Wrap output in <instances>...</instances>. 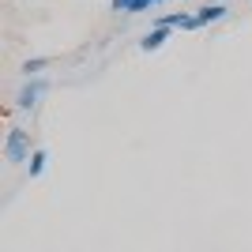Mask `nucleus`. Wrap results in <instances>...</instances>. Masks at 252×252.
<instances>
[{"label": "nucleus", "instance_id": "nucleus-1", "mask_svg": "<svg viewBox=\"0 0 252 252\" xmlns=\"http://www.w3.org/2000/svg\"><path fill=\"white\" fill-rule=\"evenodd\" d=\"M31 136L23 128H8V139H4V162L8 166H19V162H31Z\"/></svg>", "mask_w": 252, "mask_h": 252}, {"label": "nucleus", "instance_id": "nucleus-2", "mask_svg": "<svg viewBox=\"0 0 252 252\" xmlns=\"http://www.w3.org/2000/svg\"><path fill=\"white\" fill-rule=\"evenodd\" d=\"M155 27H177V31H200V19H196V11H166V15H158Z\"/></svg>", "mask_w": 252, "mask_h": 252}, {"label": "nucleus", "instance_id": "nucleus-3", "mask_svg": "<svg viewBox=\"0 0 252 252\" xmlns=\"http://www.w3.org/2000/svg\"><path fill=\"white\" fill-rule=\"evenodd\" d=\"M45 87H49V83H45L42 75H38V79H31V83H27V87H23V91H19V98H15V105H19V109H34V105H38V98L45 94Z\"/></svg>", "mask_w": 252, "mask_h": 252}, {"label": "nucleus", "instance_id": "nucleus-4", "mask_svg": "<svg viewBox=\"0 0 252 252\" xmlns=\"http://www.w3.org/2000/svg\"><path fill=\"white\" fill-rule=\"evenodd\" d=\"M166 42H169V31H166V27H155V31H147L143 38H139V49H143V53H158Z\"/></svg>", "mask_w": 252, "mask_h": 252}, {"label": "nucleus", "instance_id": "nucleus-5", "mask_svg": "<svg viewBox=\"0 0 252 252\" xmlns=\"http://www.w3.org/2000/svg\"><path fill=\"white\" fill-rule=\"evenodd\" d=\"M196 19H200V27H211V23H222V19H226V4H203V8L196 11Z\"/></svg>", "mask_w": 252, "mask_h": 252}, {"label": "nucleus", "instance_id": "nucleus-6", "mask_svg": "<svg viewBox=\"0 0 252 252\" xmlns=\"http://www.w3.org/2000/svg\"><path fill=\"white\" fill-rule=\"evenodd\" d=\"M45 162H49V151H45V147H34L31 162H27V177H31V181H38V177L45 173Z\"/></svg>", "mask_w": 252, "mask_h": 252}, {"label": "nucleus", "instance_id": "nucleus-7", "mask_svg": "<svg viewBox=\"0 0 252 252\" xmlns=\"http://www.w3.org/2000/svg\"><path fill=\"white\" fill-rule=\"evenodd\" d=\"M45 64H49L45 57H38V61H27V64H23V75H27V79H38V72H42Z\"/></svg>", "mask_w": 252, "mask_h": 252}, {"label": "nucleus", "instance_id": "nucleus-8", "mask_svg": "<svg viewBox=\"0 0 252 252\" xmlns=\"http://www.w3.org/2000/svg\"><path fill=\"white\" fill-rule=\"evenodd\" d=\"M132 8H136V0H113V11H128L132 15Z\"/></svg>", "mask_w": 252, "mask_h": 252}, {"label": "nucleus", "instance_id": "nucleus-9", "mask_svg": "<svg viewBox=\"0 0 252 252\" xmlns=\"http://www.w3.org/2000/svg\"><path fill=\"white\" fill-rule=\"evenodd\" d=\"M147 8H155V0H136V8H132V15H136V11H147Z\"/></svg>", "mask_w": 252, "mask_h": 252}, {"label": "nucleus", "instance_id": "nucleus-10", "mask_svg": "<svg viewBox=\"0 0 252 252\" xmlns=\"http://www.w3.org/2000/svg\"><path fill=\"white\" fill-rule=\"evenodd\" d=\"M207 4H222V0H207Z\"/></svg>", "mask_w": 252, "mask_h": 252}, {"label": "nucleus", "instance_id": "nucleus-11", "mask_svg": "<svg viewBox=\"0 0 252 252\" xmlns=\"http://www.w3.org/2000/svg\"><path fill=\"white\" fill-rule=\"evenodd\" d=\"M177 4H185V0H177Z\"/></svg>", "mask_w": 252, "mask_h": 252}, {"label": "nucleus", "instance_id": "nucleus-12", "mask_svg": "<svg viewBox=\"0 0 252 252\" xmlns=\"http://www.w3.org/2000/svg\"><path fill=\"white\" fill-rule=\"evenodd\" d=\"M155 4H162V0H155Z\"/></svg>", "mask_w": 252, "mask_h": 252}]
</instances>
